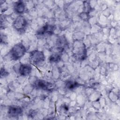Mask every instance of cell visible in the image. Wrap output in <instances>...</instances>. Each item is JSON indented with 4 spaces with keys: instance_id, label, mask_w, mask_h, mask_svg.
Masks as SVG:
<instances>
[{
    "instance_id": "8fae6325",
    "label": "cell",
    "mask_w": 120,
    "mask_h": 120,
    "mask_svg": "<svg viewBox=\"0 0 120 120\" xmlns=\"http://www.w3.org/2000/svg\"><path fill=\"white\" fill-rule=\"evenodd\" d=\"M82 85L78 82L73 81H68L66 83V87L68 90H74L79 86Z\"/></svg>"
},
{
    "instance_id": "30bf717a",
    "label": "cell",
    "mask_w": 120,
    "mask_h": 120,
    "mask_svg": "<svg viewBox=\"0 0 120 120\" xmlns=\"http://www.w3.org/2000/svg\"><path fill=\"white\" fill-rule=\"evenodd\" d=\"M61 58V55L60 52H54L52 53L49 57V60L51 62H59Z\"/></svg>"
},
{
    "instance_id": "7c38bea8",
    "label": "cell",
    "mask_w": 120,
    "mask_h": 120,
    "mask_svg": "<svg viewBox=\"0 0 120 120\" xmlns=\"http://www.w3.org/2000/svg\"><path fill=\"white\" fill-rule=\"evenodd\" d=\"M79 16L81 19L85 21H87L88 20H89L90 17L89 14L84 11H83L81 13H80L79 15Z\"/></svg>"
},
{
    "instance_id": "6da1fadb",
    "label": "cell",
    "mask_w": 120,
    "mask_h": 120,
    "mask_svg": "<svg viewBox=\"0 0 120 120\" xmlns=\"http://www.w3.org/2000/svg\"><path fill=\"white\" fill-rule=\"evenodd\" d=\"M72 52L73 57L77 60H84L87 57L86 45L81 40H77L74 42Z\"/></svg>"
},
{
    "instance_id": "4fadbf2b",
    "label": "cell",
    "mask_w": 120,
    "mask_h": 120,
    "mask_svg": "<svg viewBox=\"0 0 120 120\" xmlns=\"http://www.w3.org/2000/svg\"><path fill=\"white\" fill-rule=\"evenodd\" d=\"M84 11L89 13L90 11L91 10V7H90V4L86 1H85L84 2Z\"/></svg>"
},
{
    "instance_id": "7a4b0ae2",
    "label": "cell",
    "mask_w": 120,
    "mask_h": 120,
    "mask_svg": "<svg viewBox=\"0 0 120 120\" xmlns=\"http://www.w3.org/2000/svg\"><path fill=\"white\" fill-rule=\"evenodd\" d=\"M26 52V48L22 43L15 45L9 52V55L11 60H16L22 58Z\"/></svg>"
},
{
    "instance_id": "9c48e42d",
    "label": "cell",
    "mask_w": 120,
    "mask_h": 120,
    "mask_svg": "<svg viewBox=\"0 0 120 120\" xmlns=\"http://www.w3.org/2000/svg\"><path fill=\"white\" fill-rule=\"evenodd\" d=\"M25 9V6L23 1L19 0L16 1L14 5V10L18 14H22L24 13Z\"/></svg>"
},
{
    "instance_id": "52a82bcc",
    "label": "cell",
    "mask_w": 120,
    "mask_h": 120,
    "mask_svg": "<svg viewBox=\"0 0 120 120\" xmlns=\"http://www.w3.org/2000/svg\"><path fill=\"white\" fill-rule=\"evenodd\" d=\"M22 112V108L19 106H10L8 111V115L9 117L15 118L19 116Z\"/></svg>"
},
{
    "instance_id": "8992f818",
    "label": "cell",
    "mask_w": 120,
    "mask_h": 120,
    "mask_svg": "<svg viewBox=\"0 0 120 120\" xmlns=\"http://www.w3.org/2000/svg\"><path fill=\"white\" fill-rule=\"evenodd\" d=\"M54 31V27L52 25L46 24L40 28L37 32L38 36H50L53 34Z\"/></svg>"
},
{
    "instance_id": "277c9868",
    "label": "cell",
    "mask_w": 120,
    "mask_h": 120,
    "mask_svg": "<svg viewBox=\"0 0 120 120\" xmlns=\"http://www.w3.org/2000/svg\"><path fill=\"white\" fill-rule=\"evenodd\" d=\"M27 23V20L23 15H19L14 21L13 26L16 31L22 32L26 29Z\"/></svg>"
},
{
    "instance_id": "5bb4252c",
    "label": "cell",
    "mask_w": 120,
    "mask_h": 120,
    "mask_svg": "<svg viewBox=\"0 0 120 120\" xmlns=\"http://www.w3.org/2000/svg\"><path fill=\"white\" fill-rule=\"evenodd\" d=\"M8 74V73L4 68H1V73H0L1 77H2V76H3L4 77V76L7 75Z\"/></svg>"
},
{
    "instance_id": "5b68a950",
    "label": "cell",
    "mask_w": 120,
    "mask_h": 120,
    "mask_svg": "<svg viewBox=\"0 0 120 120\" xmlns=\"http://www.w3.org/2000/svg\"><path fill=\"white\" fill-rule=\"evenodd\" d=\"M34 86L38 89L47 91L52 90L54 88V85L52 82L40 79H38L34 82Z\"/></svg>"
},
{
    "instance_id": "3957f363",
    "label": "cell",
    "mask_w": 120,
    "mask_h": 120,
    "mask_svg": "<svg viewBox=\"0 0 120 120\" xmlns=\"http://www.w3.org/2000/svg\"><path fill=\"white\" fill-rule=\"evenodd\" d=\"M29 59L31 63L35 65H38L44 62L45 58L43 52L34 50L30 52Z\"/></svg>"
},
{
    "instance_id": "ba28073f",
    "label": "cell",
    "mask_w": 120,
    "mask_h": 120,
    "mask_svg": "<svg viewBox=\"0 0 120 120\" xmlns=\"http://www.w3.org/2000/svg\"><path fill=\"white\" fill-rule=\"evenodd\" d=\"M32 68L28 64H22L20 65L18 68L19 74L23 76H26L30 75L31 72Z\"/></svg>"
}]
</instances>
